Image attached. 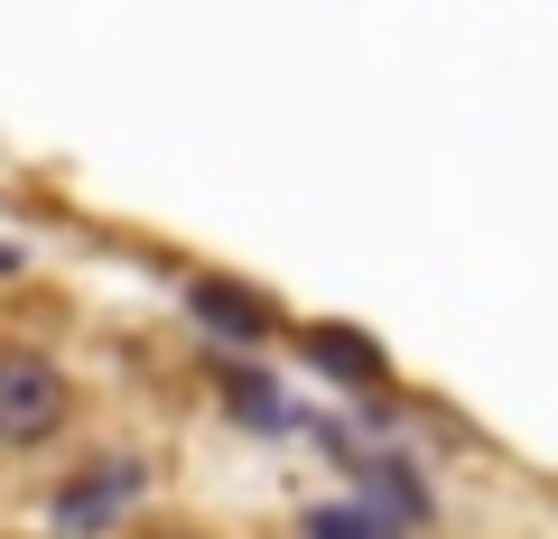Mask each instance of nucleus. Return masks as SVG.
<instances>
[{"label":"nucleus","mask_w":558,"mask_h":539,"mask_svg":"<svg viewBox=\"0 0 558 539\" xmlns=\"http://www.w3.org/2000/svg\"><path fill=\"white\" fill-rule=\"evenodd\" d=\"M65 428V372L47 354H0V446H38Z\"/></svg>","instance_id":"1"},{"label":"nucleus","mask_w":558,"mask_h":539,"mask_svg":"<svg viewBox=\"0 0 558 539\" xmlns=\"http://www.w3.org/2000/svg\"><path fill=\"white\" fill-rule=\"evenodd\" d=\"M186 307H196V326H205V335H223V344H260L279 326V307L260 298V289H242V280H196V289H186Z\"/></svg>","instance_id":"3"},{"label":"nucleus","mask_w":558,"mask_h":539,"mask_svg":"<svg viewBox=\"0 0 558 539\" xmlns=\"http://www.w3.org/2000/svg\"><path fill=\"white\" fill-rule=\"evenodd\" d=\"M140 493H149V465H140V456H102L94 475H84V483H65V493L47 502V512H57L65 530H94V520H112L121 502H140Z\"/></svg>","instance_id":"2"},{"label":"nucleus","mask_w":558,"mask_h":539,"mask_svg":"<svg viewBox=\"0 0 558 539\" xmlns=\"http://www.w3.org/2000/svg\"><path fill=\"white\" fill-rule=\"evenodd\" d=\"M307 363H317V372H336L344 391H373V381L391 372V363H381V344L354 335V326H307Z\"/></svg>","instance_id":"4"}]
</instances>
